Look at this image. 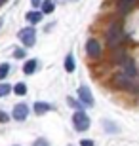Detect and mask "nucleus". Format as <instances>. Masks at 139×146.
I'll use <instances>...</instances> for the list:
<instances>
[{
	"label": "nucleus",
	"mask_w": 139,
	"mask_h": 146,
	"mask_svg": "<svg viewBox=\"0 0 139 146\" xmlns=\"http://www.w3.org/2000/svg\"><path fill=\"white\" fill-rule=\"evenodd\" d=\"M71 2H76V0H71Z\"/></svg>",
	"instance_id": "nucleus-27"
},
{
	"label": "nucleus",
	"mask_w": 139,
	"mask_h": 146,
	"mask_svg": "<svg viewBox=\"0 0 139 146\" xmlns=\"http://www.w3.org/2000/svg\"><path fill=\"white\" fill-rule=\"evenodd\" d=\"M134 6H135V0H118V13L126 15Z\"/></svg>",
	"instance_id": "nucleus-10"
},
{
	"label": "nucleus",
	"mask_w": 139,
	"mask_h": 146,
	"mask_svg": "<svg viewBox=\"0 0 139 146\" xmlns=\"http://www.w3.org/2000/svg\"><path fill=\"white\" fill-rule=\"evenodd\" d=\"M17 57V59H23V57H25V51H23V49H15V53H13Z\"/></svg>",
	"instance_id": "nucleus-23"
},
{
	"label": "nucleus",
	"mask_w": 139,
	"mask_h": 146,
	"mask_svg": "<svg viewBox=\"0 0 139 146\" xmlns=\"http://www.w3.org/2000/svg\"><path fill=\"white\" fill-rule=\"evenodd\" d=\"M67 103L71 104V108H76V110H82V108H84V104H82L80 101L73 99V97H69V99H67Z\"/></svg>",
	"instance_id": "nucleus-17"
},
{
	"label": "nucleus",
	"mask_w": 139,
	"mask_h": 146,
	"mask_svg": "<svg viewBox=\"0 0 139 146\" xmlns=\"http://www.w3.org/2000/svg\"><path fill=\"white\" fill-rule=\"evenodd\" d=\"M6 2H8V0H0V8H2V6H4Z\"/></svg>",
	"instance_id": "nucleus-25"
},
{
	"label": "nucleus",
	"mask_w": 139,
	"mask_h": 146,
	"mask_svg": "<svg viewBox=\"0 0 139 146\" xmlns=\"http://www.w3.org/2000/svg\"><path fill=\"white\" fill-rule=\"evenodd\" d=\"M124 40V31H122V25L120 23H112L111 27H109L107 31V44H109V48H118L120 44H122Z\"/></svg>",
	"instance_id": "nucleus-1"
},
{
	"label": "nucleus",
	"mask_w": 139,
	"mask_h": 146,
	"mask_svg": "<svg viewBox=\"0 0 139 146\" xmlns=\"http://www.w3.org/2000/svg\"><path fill=\"white\" fill-rule=\"evenodd\" d=\"M120 65H122V74L124 76H128V78H132V80L137 78V66H135V63L130 59V57H126Z\"/></svg>",
	"instance_id": "nucleus-4"
},
{
	"label": "nucleus",
	"mask_w": 139,
	"mask_h": 146,
	"mask_svg": "<svg viewBox=\"0 0 139 146\" xmlns=\"http://www.w3.org/2000/svg\"><path fill=\"white\" fill-rule=\"evenodd\" d=\"M17 38H19V42H21L25 48H32L34 42H36V31H34L32 27H25V29L19 31Z\"/></svg>",
	"instance_id": "nucleus-2"
},
{
	"label": "nucleus",
	"mask_w": 139,
	"mask_h": 146,
	"mask_svg": "<svg viewBox=\"0 0 139 146\" xmlns=\"http://www.w3.org/2000/svg\"><path fill=\"white\" fill-rule=\"evenodd\" d=\"M78 99H80V103L84 104V106H93V104H95L93 95H91V91H90V87H86V86L78 87Z\"/></svg>",
	"instance_id": "nucleus-5"
},
{
	"label": "nucleus",
	"mask_w": 139,
	"mask_h": 146,
	"mask_svg": "<svg viewBox=\"0 0 139 146\" xmlns=\"http://www.w3.org/2000/svg\"><path fill=\"white\" fill-rule=\"evenodd\" d=\"M103 127H105L109 133H118V127H116L114 123H111L109 119H105V121H103Z\"/></svg>",
	"instance_id": "nucleus-18"
},
{
	"label": "nucleus",
	"mask_w": 139,
	"mask_h": 146,
	"mask_svg": "<svg viewBox=\"0 0 139 146\" xmlns=\"http://www.w3.org/2000/svg\"><path fill=\"white\" fill-rule=\"evenodd\" d=\"M112 84L116 87H122V89H132L134 87V80L128 78V76H124V74H116L114 80H112Z\"/></svg>",
	"instance_id": "nucleus-8"
},
{
	"label": "nucleus",
	"mask_w": 139,
	"mask_h": 146,
	"mask_svg": "<svg viewBox=\"0 0 139 146\" xmlns=\"http://www.w3.org/2000/svg\"><path fill=\"white\" fill-rule=\"evenodd\" d=\"M2 23H4V19H2V17H0V29H2Z\"/></svg>",
	"instance_id": "nucleus-26"
},
{
	"label": "nucleus",
	"mask_w": 139,
	"mask_h": 146,
	"mask_svg": "<svg viewBox=\"0 0 139 146\" xmlns=\"http://www.w3.org/2000/svg\"><path fill=\"white\" fill-rule=\"evenodd\" d=\"M10 63H2V65H0V80H4L6 76L10 74Z\"/></svg>",
	"instance_id": "nucleus-16"
},
{
	"label": "nucleus",
	"mask_w": 139,
	"mask_h": 146,
	"mask_svg": "<svg viewBox=\"0 0 139 146\" xmlns=\"http://www.w3.org/2000/svg\"><path fill=\"white\" fill-rule=\"evenodd\" d=\"M32 146H50V142L44 141V139H36V141L32 142Z\"/></svg>",
	"instance_id": "nucleus-20"
},
{
	"label": "nucleus",
	"mask_w": 139,
	"mask_h": 146,
	"mask_svg": "<svg viewBox=\"0 0 139 146\" xmlns=\"http://www.w3.org/2000/svg\"><path fill=\"white\" fill-rule=\"evenodd\" d=\"M73 125H75L76 131H88L90 129V118H88V114L82 112V110H76L75 116H73Z\"/></svg>",
	"instance_id": "nucleus-3"
},
{
	"label": "nucleus",
	"mask_w": 139,
	"mask_h": 146,
	"mask_svg": "<svg viewBox=\"0 0 139 146\" xmlns=\"http://www.w3.org/2000/svg\"><path fill=\"white\" fill-rule=\"evenodd\" d=\"M36 68H38V59H27L25 63H23V72H25L27 76L34 74Z\"/></svg>",
	"instance_id": "nucleus-9"
},
{
	"label": "nucleus",
	"mask_w": 139,
	"mask_h": 146,
	"mask_svg": "<svg viewBox=\"0 0 139 146\" xmlns=\"http://www.w3.org/2000/svg\"><path fill=\"white\" fill-rule=\"evenodd\" d=\"M10 91H11V86H8V84H0V99L6 97Z\"/></svg>",
	"instance_id": "nucleus-19"
},
{
	"label": "nucleus",
	"mask_w": 139,
	"mask_h": 146,
	"mask_svg": "<svg viewBox=\"0 0 139 146\" xmlns=\"http://www.w3.org/2000/svg\"><path fill=\"white\" fill-rule=\"evenodd\" d=\"M8 121H10V116L0 110V123H8Z\"/></svg>",
	"instance_id": "nucleus-21"
},
{
	"label": "nucleus",
	"mask_w": 139,
	"mask_h": 146,
	"mask_svg": "<svg viewBox=\"0 0 139 146\" xmlns=\"http://www.w3.org/2000/svg\"><path fill=\"white\" fill-rule=\"evenodd\" d=\"M13 91H15V95H19V97L27 95V84H23V82L15 84V86H13Z\"/></svg>",
	"instance_id": "nucleus-14"
},
{
	"label": "nucleus",
	"mask_w": 139,
	"mask_h": 146,
	"mask_svg": "<svg viewBox=\"0 0 139 146\" xmlns=\"http://www.w3.org/2000/svg\"><path fill=\"white\" fill-rule=\"evenodd\" d=\"M86 53H88V57H91V59H97V57L101 55V46H99V42H97L95 38H90V40L86 42Z\"/></svg>",
	"instance_id": "nucleus-6"
},
{
	"label": "nucleus",
	"mask_w": 139,
	"mask_h": 146,
	"mask_svg": "<svg viewBox=\"0 0 139 146\" xmlns=\"http://www.w3.org/2000/svg\"><path fill=\"white\" fill-rule=\"evenodd\" d=\"M27 116H29V106H27V104H23V103L15 104L13 110H11V118L15 119V121H25Z\"/></svg>",
	"instance_id": "nucleus-7"
},
{
	"label": "nucleus",
	"mask_w": 139,
	"mask_h": 146,
	"mask_svg": "<svg viewBox=\"0 0 139 146\" xmlns=\"http://www.w3.org/2000/svg\"><path fill=\"white\" fill-rule=\"evenodd\" d=\"M55 8L54 4V0H44V4H42V13H52Z\"/></svg>",
	"instance_id": "nucleus-15"
},
{
	"label": "nucleus",
	"mask_w": 139,
	"mask_h": 146,
	"mask_svg": "<svg viewBox=\"0 0 139 146\" xmlns=\"http://www.w3.org/2000/svg\"><path fill=\"white\" fill-rule=\"evenodd\" d=\"M25 17H27V21H29V23H32V25H36V23H40V21H42L44 13H42V11L32 10V11H29V13H27Z\"/></svg>",
	"instance_id": "nucleus-12"
},
{
	"label": "nucleus",
	"mask_w": 139,
	"mask_h": 146,
	"mask_svg": "<svg viewBox=\"0 0 139 146\" xmlns=\"http://www.w3.org/2000/svg\"><path fill=\"white\" fill-rule=\"evenodd\" d=\"M31 2H32V6H34V8H38V6L42 4V0H31Z\"/></svg>",
	"instance_id": "nucleus-24"
},
{
	"label": "nucleus",
	"mask_w": 139,
	"mask_h": 146,
	"mask_svg": "<svg viewBox=\"0 0 139 146\" xmlns=\"http://www.w3.org/2000/svg\"><path fill=\"white\" fill-rule=\"evenodd\" d=\"M34 106V112L38 114V116H42V114H46V112H50V110L54 108L52 104H48V103H42V101H36V103L32 104Z\"/></svg>",
	"instance_id": "nucleus-11"
},
{
	"label": "nucleus",
	"mask_w": 139,
	"mask_h": 146,
	"mask_svg": "<svg viewBox=\"0 0 139 146\" xmlns=\"http://www.w3.org/2000/svg\"><path fill=\"white\" fill-rule=\"evenodd\" d=\"M80 146H95V142H93V141H88V139H82V141H80Z\"/></svg>",
	"instance_id": "nucleus-22"
},
{
	"label": "nucleus",
	"mask_w": 139,
	"mask_h": 146,
	"mask_svg": "<svg viewBox=\"0 0 139 146\" xmlns=\"http://www.w3.org/2000/svg\"><path fill=\"white\" fill-rule=\"evenodd\" d=\"M75 68H76L75 57H73V53H69L67 57H65V70L67 72H75Z\"/></svg>",
	"instance_id": "nucleus-13"
}]
</instances>
